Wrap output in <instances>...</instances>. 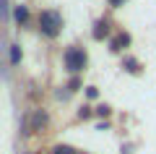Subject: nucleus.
<instances>
[{"mask_svg": "<svg viewBox=\"0 0 156 154\" xmlns=\"http://www.w3.org/2000/svg\"><path fill=\"white\" fill-rule=\"evenodd\" d=\"M62 29V16L57 11H42L39 13V32L44 37H57Z\"/></svg>", "mask_w": 156, "mask_h": 154, "instance_id": "f257e3e1", "label": "nucleus"}, {"mask_svg": "<svg viewBox=\"0 0 156 154\" xmlns=\"http://www.w3.org/2000/svg\"><path fill=\"white\" fill-rule=\"evenodd\" d=\"M83 66H86V52L81 47H70L65 52V68L70 73H78V71H83Z\"/></svg>", "mask_w": 156, "mask_h": 154, "instance_id": "f03ea898", "label": "nucleus"}, {"mask_svg": "<svg viewBox=\"0 0 156 154\" xmlns=\"http://www.w3.org/2000/svg\"><path fill=\"white\" fill-rule=\"evenodd\" d=\"M128 44H130V37H128L125 32H122V34H117V37L112 39V50H115V52H120V50H125Z\"/></svg>", "mask_w": 156, "mask_h": 154, "instance_id": "7ed1b4c3", "label": "nucleus"}, {"mask_svg": "<svg viewBox=\"0 0 156 154\" xmlns=\"http://www.w3.org/2000/svg\"><path fill=\"white\" fill-rule=\"evenodd\" d=\"M107 34H109V21H96V26H94V39H104Z\"/></svg>", "mask_w": 156, "mask_h": 154, "instance_id": "20e7f679", "label": "nucleus"}, {"mask_svg": "<svg viewBox=\"0 0 156 154\" xmlns=\"http://www.w3.org/2000/svg\"><path fill=\"white\" fill-rule=\"evenodd\" d=\"M26 18H29V8H26V6H16V21L23 24Z\"/></svg>", "mask_w": 156, "mask_h": 154, "instance_id": "39448f33", "label": "nucleus"}, {"mask_svg": "<svg viewBox=\"0 0 156 154\" xmlns=\"http://www.w3.org/2000/svg\"><path fill=\"white\" fill-rule=\"evenodd\" d=\"M122 68H128L130 73H138V71H140V66H138V60H135V58H128V60L122 63Z\"/></svg>", "mask_w": 156, "mask_h": 154, "instance_id": "423d86ee", "label": "nucleus"}, {"mask_svg": "<svg viewBox=\"0 0 156 154\" xmlns=\"http://www.w3.org/2000/svg\"><path fill=\"white\" fill-rule=\"evenodd\" d=\"M18 60H21V47H18V44H11V63L16 66Z\"/></svg>", "mask_w": 156, "mask_h": 154, "instance_id": "0eeeda50", "label": "nucleus"}, {"mask_svg": "<svg viewBox=\"0 0 156 154\" xmlns=\"http://www.w3.org/2000/svg\"><path fill=\"white\" fill-rule=\"evenodd\" d=\"M52 154H76V149H70V146H65V144H60V146L52 149Z\"/></svg>", "mask_w": 156, "mask_h": 154, "instance_id": "6e6552de", "label": "nucleus"}, {"mask_svg": "<svg viewBox=\"0 0 156 154\" xmlns=\"http://www.w3.org/2000/svg\"><path fill=\"white\" fill-rule=\"evenodd\" d=\"M78 86H81V81H78V78H73V81H70V84H68V89H70V92H76V89H78Z\"/></svg>", "mask_w": 156, "mask_h": 154, "instance_id": "1a4fd4ad", "label": "nucleus"}, {"mask_svg": "<svg viewBox=\"0 0 156 154\" xmlns=\"http://www.w3.org/2000/svg\"><path fill=\"white\" fill-rule=\"evenodd\" d=\"M91 115V110H89V107H81V112H78V118H89Z\"/></svg>", "mask_w": 156, "mask_h": 154, "instance_id": "9d476101", "label": "nucleus"}, {"mask_svg": "<svg viewBox=\"0 0 156 154\" xmlns=\"http://www.w3.org/2000/svg\"><path fill=\"white\" fill-rule=\"evenodd\" d=\"M96 112H99V115H109V107L101 105V107H96Z\"/></svg>", "mask_w": 156, "mask_h": 154, "instance_id": "9b49d317", "label": "nucleus"}, {"mask_svg": "<svg viewBox=\"0 0 156 154\" xmlns=\"http://www.w3.org/2000/svg\"><path fill=\"white\" fill-rule=\"evenodd\" d=\"M109 3L112 6H120V3H125V0H109Z\"/></svg>", "mask_w": 156, "mask_h": 154, "instance_id": "f8f14e48", "label": "nucleus"}]
</instances>
